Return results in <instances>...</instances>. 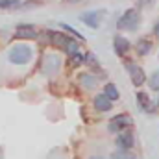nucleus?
I'll return each instance as SVG.
<instances>
[{
	"mask_svg": "<svg viewBox=\"0 0 159 159\" xmlns=\"http://www.w3.org/2000/svg\"><path fill=\"white\" fill-rule=\"evenodd\" d=\"M46 39L52 44L59 46L61 50H65L67 54H70V56L80 54V43L70 35H65V34H59V32H46Z\"/></svg>",
	"mask_w": 159,
	"mask_h": 159,
	"instance_id": "nucleus-1",
	"label": "nucleus"
},
{
	"mask_svg": "<svg viewBox=\"0 0 159 159\" xmlns=\"http://www.w3.org/2000/svg\"><path fill=\"white\" fill-rule=\"evenodd\" d=\"M32 56H34V50H32L28 44H13V46L9 48V54H7L9 61L15 63V65H24V63H28V61L32 59Z\"/></svg>",
	"mask_w": 159,
	"mask_h": 159,
	"instance_id": "nucleus-2",
	"label": "nucleus"
},
{
	"mask_svg": "<svg viewBox=\"0 0 159 159\" xmlns=\"http://www.w3.org/2000/svg\"><path fill=\"white\" fill-rule=\"evenodd\" d=\"M139 22H141L139 11H137V9H128V11H124V15L119 19L117 26H119V30L133 32V30H137V28H139Z\"/></svg>",
	"mask_w": 159,
	"mask_h": 159,
	"instance_id": "nucleus-3",
	"label": "nucleus"
},
{
	"mask_svg": "<svg viewBox=\"0 0 159 159\" xmlns=\"http://www.w3.org/2000/svg\"><path fill=\"white\" fill-rule=\"evenodd\" d=\"M124 67H126L129 78H131V81H133V85L139 87V85H143V83L146 81V74H144V70H143L137 63H133V61H126Z\"/></svg>",
	"mask_w": 159,
	"mask_h": 159,
	"instance_id": "nucleus-4",
	"label": "nucleus"
},
{
	"mask_svg": "<svg viewBox=\"0 0 159 159\" xmlns=\"http://www.w3.org/2000/svg\"><path fill=\"white\" fill-rule=\"evenodd\" d=\"M59 67H61V59H59V56H56V54H48V56H44V59H43V74H44V76H52V74H56V72L59 70Z\"/></svg>",
	"mask_w": 159,
	"mask_h": 159,
	"instance_id": "nucleus-5",
	"label": "nucleus"
},
{
	"mask_svg": "<svg viewBox=\"0 0 159 159\" xmlns=\"http://www.w3.org/2000/svg\"><path fill=\"white\" fill-rule=\"evenodd\" d=\"M131 124V119L128 117V115H117V117H113V119L109 120V126H107V129L111 131V133H122L128 126Z\"/></svg>",
	"mask_w": 159,
	"mask_h": 159,
	"instance_id": "nucleus-6",
	"label": "nucleus"
},
{
	"mask_svg": "<svg viewBox=\"0 0 159 159\" xmlns=\"http://www.w3.org/2000/svg\"><path fill=\"white\" fill-rule=\"evenodd\" d=\"M80 20L83 24H87L89 28H98L100 26V11H85L80 15Z\"/></svg>",
	"mask_w": 159,
	"mask_h": 159,
	"instance_id": "nucleus-7",
	"label": "nucleus"
},
{
	"mask_svg": "<svg viewBox=\"0 0 159 159\" xmlns=\"http://www.w3.org/2000/svg\"><path fill=\"white\" fill-rule=\"evenodd\" d=\"M129 41L126 39V37H122V35H115L113 37V48H115V54L117 56H126L128 52H129Z\"/></svg>",
	"mask_w": 159,
	"mask_h": 159,
	"instance_id": "nucleus-8",
	"label": "nucleus"
},
{
	"mask_svg": "<svg viewBox=\"0 0 159 159\" xmlns=\"http://www.w3.org/2000/svg\"><path fill=\"white\" fill-rule=\"evenodd\" d=\"M133 144H135V139H133L131 131H122V133L117 135V146L120 150H129Z\"/></svg>",
	"mask_w": 159,
	"mask_h": 159,
	"instance_id": "nucleus-9",
	"label": "nucleus"
},
{
	"mask_svg": "<svg viewBox=\"0 0 159 159\" xmlns=\"http://www.w3.org/2000/svg\"><path fill=\"white\" fill-rule=\"evenodd\" d=\"M15 37L17 39H37V32L34 26H28V24H20L15 32Z\"/></svg>",
	"mask_w": 159,
	"mask_h": 159,
	"instance_id": "nucleus-10",
	"label": "nucleus"
},
{
	"mask_svg": "<svg viewBox=\"0 0 159 159\" xmlns=\"http://www.w3.org/2000/svg\"><path fill=\"white\" fill-rule=\"evenodd\" d=\"M93 104H94V109L96 111H109L111 109V106H113V102L104 94V93H100V94H96L94 96V100H93Z\"/></svg>",
	"mask_w": 159,
	"mask_h": 159,
	"instance_id": "nucleus-11",
	"label": "nucleus"
},
{
	"mask_svg": "<svg viewBox=\"0 0 159 159\" xmlns=\"http://www.w3.org/2000/svg\"><path fill=\"white\" fill-rule=\"evenodd\" d=\"M137 104H139V107H141L143 111H146V113H152V111H154V102H152L150 96H148L146 93H143V91L137 93Z\"/></svg>",
	"mask_w": 159,
	"mask_h": 159,
	"instance_id": "nucleus-12",
	"label": "nucleus"
},
{
	"mask_svg": "<svg viewBox=\"0 0 159 159\" xmlns=\"http://www.w3.org/2000/svg\"><path fill=\"white\" fill-rule=\"evenodd\" d=\"M80 83H81L87 91H93V89L98 85V78H96L94 74H91V72H83V74H80Z\"/></svg>",
	"mask_w": 159,
	"mask_h": 159,
	"instance_id": "nucleus-13",
	"label": "nucleus"
},
{
	"mask_svg": "<svg viewBox=\"0 0 159 159\" xmlns=\"http://www.w3.org/2000/svg\"><path fill=\"white\" fill-rule=\"evenodd\" d=\"M135 48H137V54H139V56H146V54H150V50H152V41L139 39Z\"/></svg>",
	"mask_w": 159,
	"mask_h": 159,
	"instance_id": "nucleus-14",
	"label": "nucleus"
},
{
	"mask_svg": "<svg viewBox=\"0 0 159 159\" xmlns=\"http://www.w3.org/2000/svg\"><path fill=\"white\" fill-rule=\"evenodd\" d=\"M104 94L113 102V100H119V89H117V85H113V83H106V87H104Z\"/></svg>",
	"mask_w": 159,
	"mask_h": 159,
	"instance_id": "nucleus-15",
	"label": "nucleus"
},
{
	"mask_svg": "<svg viewBox=\"0 0 159 159\" xmlns=\"http://www.w3.org/2000/svg\"><path fill=\"white\" fill-rule=\"evenodd\" d=\"M111 159H137L135 157V154H131L129 150H115L113 154H111Z\"/></svg>",
	"mask_w": 159,
	"mask_h": 159,
	"instance_id": "nucleus-16",
	"label": "nucleus"
},
{
	"mask_svg": "<svg viewBox=\"0 0 159 159\" xmlns=\"http://www.w3.org/2000/svg\"><path fill=\"white\" fill-rule=\"evenodd\" d=\"M61 28H63V30H65L67 34H70V37H74V39H83V35L80 34L76 28H72V26H69V24H65V22L61 24Z\"/></svg>",
	"mask_w": 159,
	"mask_h": 159,
	"instance_id": "nucleus-17",
	"label": "nucleus"
},
{
	"mask_svg": "<svg viewBox=\"0 0 159 159\" xmlns=\"http://www.w3.org/2000/svg\"><path fill=\"white\" fill-rule=\"evenodd\" d=\"M148 85L152 91H159V70H156L150 78H148Z\"/></svg>",
	"mask_w": 159,
	"mask_h": 159,
	"instance_id": "nucleus-18",
	"label": "nucleus"
},
{
	"mask_svg": "<svg viewBox=\"0 0 159 159\" xmlns=\"http://www.w3.org/2000/svg\"><path fill=\"white\" fill-rule=\"evenodd\" d=\"M83 56L81 54H74V56H70V59H69V65L72 67V69H76V67H80L81 63H83Z\"/></svg>",
	"mask_w": 159,
	"mask_h": 159,
	"instance_id": "nucleus-19",
	"label": "nucleus"
},
{
	"mask_svg": "<svg viewBox=\"0 0 159 159\" xmlns=\"http://www.w3.org/2000/svg\"><path fill=\"white\" fill-rule=\"evenodd\" d=\"M20 6V0H0V7L7 9V7H17Z\"/></svg>",
	"mask_w": 159,
	"mask_h": 159,
	"instance_id": "nucleus-20",
	"label": "nucleus"
},
{
	"mask_svg": "<svg viewBox=\"0 0 159 159\" xmlns=\"http://www.w3.org/2000/svg\"><path fill=\"white\" fill-rule=\"evenodd\" d=\"M85 61H87V63H91L93 67H98V61L94 59V56H93V54H87V56H85Z\"/></svg>",
	"mask_w": 159,
	"mask_h": 159,
	"instance_id": "nucleus-21",
	"label": "nucleus"
},
{
	"mask_svg": "<svg viewBox=\"0 0 159 159\" xmlns=\"http://www.w3.org/2000/svg\"><path fill=\"white\" fill-rule=\"evenodd\" d=\"M150 2H152V0H137V4H139L141 7H143V6H148Z\"/></svg>",
	"mask_w": 159,
	"mask_h": 159,
	"instance_id": "nucleus-22",
	"label": "nucleus"
},
{
	"mask_svg": "<svg viewBox=\"0 0 159 159\" xmlns=\"http://www.w3.org/2000/svg\"><path fill=\"white\" fill-rule=\"evenodd\" d=\"M154 34H156V37L159 39V22L156 24V26H154Z\"/></svg>",
	"mask_w": 159,
	"mask_h": 159,
	"instance_id": "nucleus-23",
	"label": "nucleus"
},
{
	"mask_svg": "<svg viewBox=\"0 0 159 159\" xmlns=\"http://www.w3.org/2000/svg\"><path fill=\"white\" fill-rule=\"evenodd\" d=\"M89 159H104V157H102V156H91Z\"/></svg>",
	"mask_w": 159,
	"mask_h": 159,
	"instance_id": "nucleus-24",
	"label": "nucleus"
},
{
	"mask_svg": "<svg viewBox=\"0 0 159 159\" xmlns=\"http://www.w3.org/2000/svg\"><path fill=\"white\" fill-rule=\"evenodd\" d=\"M69 2H72V4H76V2H80V0H69Z\"/></svg>",
	"mask_w": 159,
	"mask_h": 159,
	"instance_id": "nucleus-25",
	"label": "nucleus"
},
{
	"mask_svg": "<svg viewBox=\"0 0 159 159\" xmlns=\"http://www.w3.org/2000/svg\"><path fill=\"white\" fill-rule=\"evenodd\" d=\"M157 106H159V100H157Z\"/></svg>",
	"mask_w": 159,
	"mask_h": 159,
	"instance_id": "nucleus-26",
	"label": "nucleus"
}]
</instances>
